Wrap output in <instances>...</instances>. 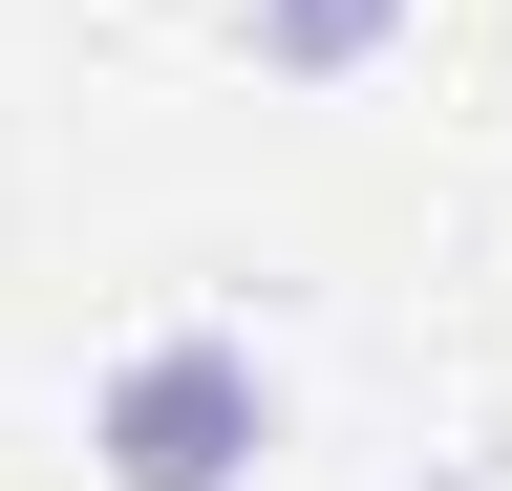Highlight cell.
<instances>
[{
	"instance_id": "1",
	"label": "cell",
	"mask_w": 512,
	"mask_h": 491,
	"mask_svg": "<svg viewBox=\"0 0 512 491\" xmlns=\"http://www.w3.org/2000/svg\"><path fill=\"white\" fill-rule=\"evenodd\" d=\"M256 449H278V363L235 321H171V342H128L86 385V470L107 491H256Z\"/></svg>"
},
{
	"instance_id": "2",
	"label": "cell",
	"mask_w": 512,
	"mask_h": 491,
	"mask_svg": "<svg viewBox=\"0 0 512 491\" xmlns=\"http://www.w3.org/2000/svg\"><path fill=\"white\" fill-rule=\"evenodd\" d=\"M235 43H256L278 86H363L384 43H406V0H235Z\"/></svg>"
}]
</instances>
